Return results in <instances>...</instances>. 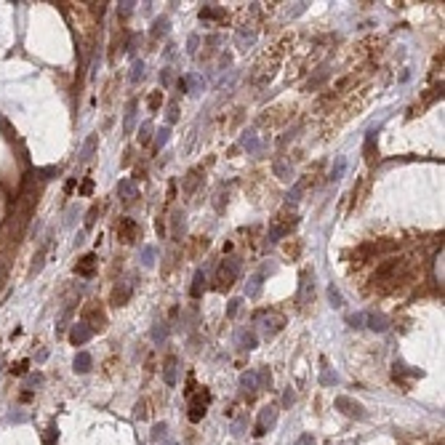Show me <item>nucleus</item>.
Wrapping results in <instances>:
<instances>
[{
    "label": "nucleus",
    "mask_w": 445,
    "mask_h": 445,
    "mask_svg": "<svg viewBox=\"0 0 445 445\" xmlns=\"http://www.w3.org/2000/svg\"><path fill=\"white\" fill-rule=\"evenodd\" d=\"M163 379L168 387H176V357H168L166 368H163Z\"/></svg>",
    "instance_id": "nucleus-26"
},
{
    "label": "nucleus",
    "mask_w": 445,
    "mask_h": 445,
    "mask_svg": "<svg viewBox=\"0 0 445 445\" xmlns=\"http://www.w3.org/2000/svg\"><path fill=\"white\" fill-rule=\"evenodd\" d=\"M301 190H304V182L293 184L291 192H288V203H299V200H301Z\"/></svg>",
    "instance_id": "nucleus-41"
},
{
    "label": "nucleus",
    "mask_w": 445,
    "mask_h": 445,
    "mask_svg": "<svg viewBox=\"0 0 445 445\" xmlns=\"http://www.w3.org/2000/svg\"><path fill=\"white\" fill-rule=\"evenodd\" d=\"M139 261H142L144 267H152V264H155V248H152V245H144V248H142V256H139Z\"/></svg>",
    "instance_id": "nucleus-34"
},
{
    "label": "nucleus",
    "mask_w": 445,
    "mask_h": 445,
    "mask_svg": "<svg viewBox=\"0 0 445 445\" xmlns=\"http://www.w3.org/2000/svg\"><path fill=\"white\" fill-rule=\"evenodd\" d=\"M293 445H315V437H312L309 432H304V435H301V437H299V440H296Z\"/></svg>",
    "instance_id": "nucleus-50"
},
{
    "label": "nucleus",
    "mask_w": 445,
    "mask_h": 445,
    "mask_svg": "<svg viewBox=\"0 0 445 445\" xmlns=\"http://www.w3.org/2000/svg\"><path fill=\"white\" fill-rule=\"evenodd\" d=\"M309 299H315V283H309V272H304L301 277V293H299V301L307 304Z\"/></svg>",
    "instance_id": "nucleus-20"
},
{
    "label": "nucleus",
    "mask_w": 445,
    "mask_h": 445,
    "mask_svg": "<svg viewBox=\"0 0 445 445\" xmlns=\"http://www.w3.org/2000/svg\"><path fill=\"white\" fill-rule=\"evenodd\" d=\"M261 280H264V275H253L251 280H248V285H245V296H248V299H259Z\"/></svg>",
    "instance_id": "nucleus-24"
},
{
    "label": "nucleus",
    "mask_w": 445,
    "mask_h": 445,
    "mask_svg": "<svg viewBox=\"0 0 445 445\" xmlns=\"http://www.w3.org/2000/svg\"><path fill=\"white\" fill-rule=\"evenodd\" d=\"M96 144H99V136L93 134L85 139V144H83V152H80V163H88L93 158V150H96Z\"/></svg>",
    "instance_id": "nucleus-25"
},
{
    "label": "nucleus",
    "mask_w": 445,
    "mask_h": 445,
    "mask_svg": "<svg viewBox=\"0 0 445 445\" xmlns=\"http://www.w3.org/2000/svg\"><path fill=\"white\" fill-rule=\"evenodd\" d=\"M261 317H264V339H275L277 333L283 331L285 317H283V315H277V312H269V309L256 312V320H261Z\"/></svg>",
    "instance_id": "nucleus-2"
},
{
    "label": "nucleus",
    "mask_w": 445,
    "mask_h": 445,
    "mask_svg": "<svg viewBox=\"0 0 445 445\" xmlns=\"http://www.w3.org/2000/svg\"><path fill=\"white\" fill-rule=\"evenodd\" d=\"M243 429H245V416H243V419H237V421H235V424H232V435H235V437H240V435H245V432H243Z\"/></svg>",
    "instance_id": "nucleus-46"
},
{
    "label": "nucleus",
    "mask_w": 445,
    "mask_h": 445,
    "mask_svg": "<svg viewBox=\"0 0 445 445\" xmlns=\"http://www.w3.org/2000/svg\"><path fill=\"white\" fill-rule=\"evenodd\" d=\"M166 32H168V19H166V16H160L158 21H155L152 37H160V35H166Z\"/></svg>",
    "instance_id": "nucleus-37"
},
{
    "label": "nucleus",
    "mask_w": 445,
    "mask_h": 445,
    "mask_svg": "<svg viewBox=\"0 0 445 445\" xmlns=\"http://www.w3.org/2000/svg\"><path fill=\"white\" fill-rule=\"evenodd\" d=\"M328 301H331L336 309H339V307H344V299H341V293H339V288H336V285L328 288Z\"/></svg>",
    "instance_id": "nucleus-36"
},
{
    "label": "nucleus",
    "mask_w": 445,
    "mask_h": 445,
    "mask_svg": "<svg viewBox=\"0 0 445 445\" xmlns=\"http://www.w3.org/2000/svg\"><path fill=\"white\" fill-rule=\"evenodd\" d=\"M168 139H171V128L166 126V128H158V136H155V147L158 150H163V147L168 144Z\"/></svg>",
    "instance_id": "nucleus-35"
},
{
    "label": "nucleus",
    "mask_w": 445,
    "mask_h": 445,
    "mask_svg": "<svg viewBox=\"0 0 445 445\" xmlns=\"http://www.w3.org/2000/svg\"><path fill=\"white\" fill-rule=\"evenodd\" d=\"M134 5L136 3H120V13H123V16H128V13L134 11Z\"/></svg>",
    "instance_id": "nucleus-53"
},
{
    "label": "nucleus",
    "mask_w": 445,
    "mask_h": 445,
    "mask_svg": "<svg viewBox=\"0 0 445 445\" xmlns=\"http://www.w3.org/2000/svg\"><path fill=\"white\" fill-rule=\"evenodd\" d=\"M203 291H206V272L198 269L195 272V280H192V288H190V296L192 299H200Z\"/></svg>",
    "instance_id": "nucleus-19"
},
{
    "label": "nucleus",
    "mask_w": 445,
    "mask_h": 445,
    "mask_svg": "<svg viewBox=\"0 0 445 445\" xmlns=\"http://www.w3.org/2000/svg\"><path fill=\"white\" fill-rule=\"evenodd\" d=\"M240 304H243V299H232L229 301V307H227V317H235L237 312H240Z\"/></svg>",
    "instance_id": "nucleus-45"
},
{
    "label": "nucleus",
    "mask_w": 445,
    "mask_h": 445,
    "mask_svg": "<svg viewBox=\"0 0 445 445\" xmlns=\"http://www.w3.org/2000/svg\"><path fill=\"white\" fill-rule=\"evenodd\" d=\"M365 325H368L371 331H376V333H384L389 328V317L381 315V312H368V315H365Z\"/></svg>",
    "instance_id": "nucleus-13"
},
{
    "label": "nucleus",
    "mask_w": 445,
    "mask_h": 445,
    "mask_svg": "<svg viewBox=\"0 0 445 445\" xmlns=\"http://www.w3.org/2000/svg\"><path fill=\"white\" fill-rule=\"evenodd\" d=\"M198 43H200V37H198V35H190V43H187V53H192V56H195V51H198Z\"/></svg>",
    "instance_id": "nucleus-49"
},
{
    "label": "nucleus",
    "mask_w": 445,
    "mask_h": 445,
    "mask_svg": "<svg viewBox=\"0 0 445 445\" xmlns=\"http://www.w3.org/2000/svg\"><path fill=\"white\" fill-rule=\"evenodd\" d=\"M256 344H259V336H256L253 331H240L237 333V347L240 349H256Z\"/></svg>",
    "instance_id": "nucleus-18"
},
{
    "label": "nucleus",
    "mask_w": 445,
    "mask_h": 445,
    "mask_svg": "<svg viewBox=\"0 0 445 445\" xmlns=\"http://www.w3.org/2000/svg\"><path fill=\"white\" fill-rule=\"evenodd\" d=\"M160 83L163 85H171V69H163V72H160Z\"/></svg>",
    "instance_id": "nucleus-54"
},
{
    "label": "nucleus",
    "mask_w": 445,
    "mask_h": 445,
    "mask_svg": "<svg viewBox=\"0 0 445 445\" xmlns=\"http://www.w3.org/2000/svg\"><path fill=\"white\" fill-rule=\"evenodd\" d=\"M166 432H168V424L166 421H158V424L152 427V443L160 445V440H166Z\"/></svg>",
    "instance_id": "nucleus-31"
},
{
    "label": "nucleus",
    "mask_w": 445,
    "mask_h": 445,
    "mask_svg": "<svg viewBox=\"0 0 445 445\" xmlns=\"http://www.w3.org/2000/svg\"><path fill=\"white\" fill-rule=\"evenodd\" d=\"M347 323H349V328H363L365 315H363V312H357V315H349V317H347Z\"/></svg>",
    "instance_id": "nucleus-43"
},
{
    "label": "nucleus",
    "mask_w": 445,
    "mask_h": 445,
    "mask_svg": "<svg viewBox=\"0 0 445 445\" xmlns=\"http://www.w3.org/2000/svg\"><path fill=\"white\" fill-rule=\"evenodd\" d=\"M43 384V373H29L27 381H24V389H35V387H40Z\"/></svg>",
    "instance_id": "nucleus-40"
},
{
    "label": "nucleus",
    "mask_w": 445,
    "mask_h": 445,
    "mask_svg": "<svg viewBox=\"0 0 445 445\" xmlns=\"http://www.w3.org/2000/svg\"><path fill=\"white\" fill-rule=\"evenodd\" d=\"M240 269H243V261H240V256H229V259L222 261V267L216 272V291H227V288L235 285V280L240 275Z\"/></svg>",
    "instance_id": "nucleus-1"
},
{
    "label": "nucleus",
    "mask_w": 445,
    "mask_h": 445,
    "mask_svg": "<svg viewBox=\"0 0 445 445\" xmlns=\"http://www.w3.org/2000/svg\"><path fill=\"white\" fill-rule=\"evenodd\" d=\"M91 190H93V182H91V179H88V182H85V184H83V195H88Z\"/></svg>",
    "instance_id": "nucleus-55"
},
{
    "label": "nucleus",
    "mask_w": 445,
    "mask_h": 445,
    "mask_svg": "<svg viewBox=\"0 0 445 445\" xmlns=\"http://www.w3.org/2000/svg\"><path fill=\"white\" fill-rule=\"evenodd\" d=\"M163 445H176V443H171V440H163Z\"/></svg>",
    "instance_id": "nucleus-56"
},
{
    "label": "nucleus",
    "mask_w": 445,
    "mask_h": 445,
    "mask_svg": "<svg viewBox=\"0 0 445 445\" xmlns=\"http://www.w3.org/2000/svg\"><path fill=\"white\" fill-rule=\"evenodd\" d=\"M139 235H142V229H139V224L134 222V219H120V224H118V240L120 243H136Z\"/></svg>",
    "instance_id": "nucleus-8"
},
{
    "label": "nucleus",
    "mask_w": 445,
    "mask_h": 445,
    "mask_svg": "<svg viewBox=\"0 0 445 445\" xmlns=\"http://www.w3.org/2000/svg\"><path fill=\"white\" fill-rule=\"evenodd\" d=\"M344 168H347V160L336 158V163H333V168H331V182H339L341 174H344Z\"/></svg>",
    "instance_id": "nucleus-33"
},
{
    "label": "nucleus",
    "mask_w": 445,
    "mask_h": 445,
    "mask_svg": "<svg viewBox=\"0 0 445 445\" xmlns=\"http://www.w3.org/2000/svg\"><path fill=\"white\" fill-rule=\"evenodd\" d=\"M240 147H243V150H248V152H259V142H256V134H253V131H245L243 139H240Z\"/></svg>",
    "instance_id": "nucleus-28"
},
{
    "label": "nucleus",
    "mask_w": 445,
    "mask_h": 445,
    "mask_svg": "<svg viewBox=\"0 0 445 445\" xmlns=\"http://www.w3.org/2000/svg\"><path fill=\"white\" fill-rule=\"evenodd\" d=\"M240 389H245V392H256V389H259V381H256V371L240 373Z\"/></svg>",
    "instance_id": "nucleus-22"
},
{
    "label": "nucleus",
    "mask_w": 445,
    "mask_h": 445,
    "mask_svg": "<svg viewBox=\"0 0 445 445\" xmlns=\"http://www.w3.org/2000/svg\"><path fill=\"white\" fill-rule=\"evenodd\" d=\"M203 182V166H195L187 171V176H184V195H192L195 190H198V184Z\"/></svg>",
    "instance_id": "nucleus-14"
},
{
    "label": "nucleus",
    "mask_w": 445,
    "mask_h": 445,
    "mask_svg": "<svg viewBox=\"0 0 445 445\" xmlns=\"http://www.w3.org/2000/svg\"><path fill=\"white\" fill-rule=\"evenodd\" d=\"M144 77V61H134V72H131V83H139Z\"/></svg>",
    "instance_id": "nucleus-42"
},
{
    "label": "nucleus",
    "mask_w": 445,
    "mask_h": 445,
    "mask_svg": "<svg viewBox=\"0 0 445 445\" xmlns=\"http://www.w3.org/2000/svg\"><path fill=\"white\" fill-rule=\"evenodd\" d=\"M200 19H227V11L216 8V5H206V8L200 11Z\"/></svg>",
    "instance_id": "nucleus-29"
},
{
    "label": "nucleus",
    "mask_w": 445,
    "mask_h": 445,
    "mask_svg": "<svg viewBox=\"0 0 445 445\" xmlns=\"http://www.w3.org/2000/svg\"><path fill=\"white\" fill-rule=\"evenodd\" d=\"M336 411H341L344 416L349 419H357V421H365L368 419V413H365V408L357 400H352V397H347V395H339L336 397Z\"/></svg>",
    "instance_id": "nucleus-4"
},
{
    "label": "nucleus",
    "mask_w": 445,
    "mask_h": 445,
    "mask_svg": "<svg viewBox=\"0 0 445 445\" xmlns=\"http://www.w3.org/2000/svg\"><path fill=\"white\" fill-rule=\"evenodd\" d=\"M293 400H296L293 389H285V395H283V405H285V408H291V405H293Z\"/></svg>",
    "instance_id": "nucleus-51"
},
{
    "label": "nucleus",
    "mask_w": 445,
    "mask_h": 445,
    "mask_svg": "<svg viewBox=\"0 0 445 445\" xmlns=\"http://www.w3.org/2000/svg\"><path fill=\"white\" fill-rule=\"evenodd\" d=\"M256 381H259V389H272V373L267 368L256 371Z\"/></svg>",
    "instance_id": "nucleus-32"
},
{
    "label": "nucleus",
    "mask_w": 445,
    "mask_h": 445,
    "mask_svg": "<svg viewBox=\"0 0 445 445\" xmlns=\"http://www.w3.org/2000/svg\"><path fill=\"white\" fill-rule=\"evenodd\" d=\"M45 253H48V243H43V245H40V251H37L35 261H32V267H29V277L37 275V272L43 269V264H45Z\"/></svg>",
    "instance_id": "nucleus-27"
},
{
    "label": "nucleus",
    "mask_w": 445,
    "mask_h": 445,
    "mask_svg": "<svg viewBox=\"0 0 445 445\" xmlns=\"http://www.w3.org/2000/svg\"><path fill=\"white\" fill-rule=\"evenodd\" d=\"M277 405H264V408L259 411V421H256V429H253V435L256 437H261V435H267V429H272L277 424Z\"/></svg>",
    "instance_id": "nucleus-5"
},
{
    "label": "nucleus",
    "mask_w": 445,
    "mask_h": 445,
    "mask_svg": "<svg viewBox=\"0 0 445 445\" xmlns=\"http://www.w3.org/2000/svg\"><path fill=\"white\" fill-rule=\"evenodd\" d=\"M72 365H75V373H88V371L93 368V357H91L88 352H77Z\"/></svg>",
    "instance_id": "nucleus-17"
},
{
    "label": "nucleus",
    "mask_w": 445,
    "mask_h": 445,
    "mask_svg": "<svg viewBox=\"0 0 445 445\" xmlns=\"http://www.w3.org/2000/svg\"><path fill=\"white\" fill-rule=\"evenodd\" d=\"M118 195L123 200H134L136 198V184L131 182V179H120V184H118Z\"/></svg>",
    "instance_id": "nucleus-23"
},
{
    "label": "nucleus",
    "mask_w": 445,
    "mask_h": 445,
    "mask_svg": "<svg viewBox=\"0 0 445 445\" xmlns=\"http://www.w3.org/2000/svg\"><path fill=\"white\" fill-rule=\"evenodd\" d=\"M208 403H211V392L208 389H200L198 395H190V413H187V416H190V421H195V424H198V421L206 416V408H208Z\"/></svg>",
    "instance_id": "nucleus-3"
},
{
    "label": "nucleus",
    "mask_w": 445,
    "mask_h": 445,
    "mask_svg": "<svg viewBox=\"0 0 445 445\" xmlns=\"http://www.w3.org/2000/svg\"><path fill=\"white\" fill-rule=\"evenodd\" d=\"M131 293H134L131 283H118V285L112 288V296H109V301H112L115 307H126V304L131 301Z\"/></svg>",
    "instance_id": "nucleus-9"
},
{
    "label": "nucleus",
    "mask_w": 445,
    "mask_h": 445,
    "mask_svg": "<svg viewBox=\"0 0 445 445\" xmlns=\"http://www.w3.org/2000/svg\"><path fill=\"white\" fill-rule=\"evenodd\" d=\"M182 229H184V214L176 211L174 214V237H182Z\"/></svg>",
    "instance_id": "nucleus-38"
},
{
    "label": "nucleus",
    "mask_w": 445,
    "mask_h": 445,
    "mask_svg": "<svg viewBox=\"0 0 445 445\" xmlns=\"http://www.w3.org/2000/svg\"><path fill=\"white\" fill-rule=\"evenodd\" d=\"M166 118H168V123H176V120H179V107H176V104H168Z\"/></svg>",
    "instance_id": "nucleus-48"
},
{
    "label": "nucleus",
    "mask_w": 445,
    "mask_h": 445,
    "mask_svg": "<svg viewBox=\"0 0 445 445\" xmlns=\"http://www.w3.org/2000/svg\"><path fill=\"white\" fill-rule=\"evenodd\" d=\"M320 384H323V387H333V384H339V376L325 368V371H323V376H320Z\"/></svg>",
    "instance_id": "nucleus-39"
},
{
    "label": "nucleus",
    "mask_w": 445,
    "mask_h": 445,
    "mask_svg": "<svg viewBox=\"0 0 445 445\" xmlns=\"http://www.w3.org/2000/svg\"><path fill=\"white\" fill-rule=\"evenodd\" d=\"M75 272L80 277H93V272H96V253H85L83 259L75 264Z\"/></svg>",
    "instance_id": "nucleus-11"
},
{
    "label": "nucleus",
    "mask_w": 445,
    "mask_h": 445,
    "mask_svg": "<svg viewBox=\"0 0 445 445\" xmlns=\"http://www.w3.org/2000/svg\"><path fill=\"white\" fill-rule=\"evenodd\" d=\"M93 336V331L85 323H75L72 325V331H69V341H72L75 347H80V344H85V341H88Z\"/></svg>",
    "instance_id": "nucleus-12"
},
{
    "label": "nucleus",
    "mask_w": 445,
    "mask_h": 445,
    "mask_svg": "<svg viewBox=\"0 0 445 445\" xmlns=\"http://www.w3.org/2000/svg\"><path fill=\"white\" fill-rule=\"evenodd\" d=\"M400 267H403V259H387V261H381L379 267H376V272H373V277H371V283H384V280H389V277H395L397 272H400Z\"/></svg>",
    "instance_id": "nucleus-6"
},
{
    "label": "nucleus",
    "mask_w": 445,
    "mask_h": 445,
    "mask_svg": "<svg viewBox=\"0 0 445 445\" xmlns=\"http://www.w3.org/2000/svg\"><path fill=\"white\" fill-rule=\"evenodd\" d=\"M166 339H168V323H166V320H158V323L152 325V341L158 347H163V341H166Z\"/></svg>",
    "instance_id": "nucleus-21"
},
{
    "label": "nucleus",
    "mask_w": 445,
    "mask_h": 445,
    "mask_svg": "<svg viewBox=\"0 0 445 445\" xmlns=\"http://www.w3.org/2000/svg\"><path fill=\"white\" fill-rule=\"evenodd\" d=\"M83 323L88 325L91 331H96V328L101 331V328L107 325V317H104V312H101L99 307H88V309H85V315H83Z\"/></svg>",
    "instance_id": "nucleus-10"
},
{
    "label": "nucleus",
    "mask_w": 445,
    "mask_h": 445,
    "mask_svg": "<svg viewBox=\"0 0 445 445\" xmlns=\"http://www.w3.org/2000/svg\"><path fill=\"white\" fill-rule=\"evenodd\" d=\"M272 171H275V176L283 179V182H291V179H293V166H291V163H285V160H280V158L272 163Z\"/></svg>",
    "instance_id": "nucleus-15"
},
{
    "label": "nucleus",
    "mask_w": 445,
    "mask_h": 445,
    "mask_svg": "<svg viewBox=\"0 0 445 445\" xmlns=\"http://www.w3.org/2000/svg\"><path fill=\"white\" fill-rule=\"evenodd\" d=\"M96 214H99V208H96V206H93L88 214H85V227H88V229L93 227V222H96Z\"/></svg>",
    "instance_id": "nucleus-47"
},
{
    "label": "nucleus",
    "mask_w": 445,
    "mask_h": 445,
    "mask_svg": "<svg viewBox=\"0 0 445 445\" xmlns=\"http://www.w3.org/2000/svg\"><path fill=\"white\" fill-rule=\"evenodd\" d=\"M237 37H240V43H253V32H245V29H240Z\"/></svg>",
    "instance_id": "nucleus-52"
},
{
    "label": "nucleus",
    "mask_w": 445,
    "mask_h": 445,
    "mask_svg": "<svg viewBox=\"0 0 445 445\" xmlns=\"http://www.w3.org/2000/svg\"><path fill=\"white\" fill-rule=\"evenodd\" d=\"M150 139H152V120H144L139 126V144H150Z\"/></svg>",
    "instance_id": "nucleus-30"
},
{
    "label": "nucleus",
    "mask_w": 445,
    "mask_h": 445,
    "mask_svg": "<svg viewBox=\"0 0 445 445\" xmlns=\"http://www.w3.org/2000/svg\"><path fill=\"white\" fill-rule=\"evenodd\" d=\"M395 243L389 240V243H363L357 251H352V259L357 261H365V259H371V256H379V253H384V251H392Z\"/></svg>",
    "instance_id": "nucleus-7"
},
{
    "label": "nucleus",
    "mask_w": 445,
    "mask_h": 445,
    "mask_svg": "<svg viewBox=\"0 0 445 445\" xmlns=\"http://www.w3.org/2000/svg\"><path fill=\"white\" fill-rule=\"evenodd\" d=\"M160 104H163V93H160V91H155L152 96H150V109H152V112H158Z\"/></svg>",
    "instance_id": "nucleus-44"
},
{
    "label": "nucleus",
    "mask_w": 445,
    "mask_h": 445,
    "mask_svg": "<svg viewBox=\"0 0 445 445\" xmlns=\"http://www.w3.org/2000/svg\"><path fill=\"white\" fill-rule=\"evenodd\" d=\"M136 109H139V101H136V99H131V101H128V107H126V120H123V131H126V134H131V131H134Z\"/></svg>",
    "instance_id": "nucleus-16"
}]
</instances>
